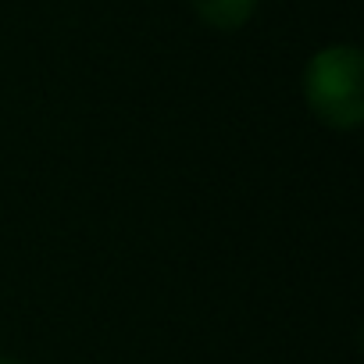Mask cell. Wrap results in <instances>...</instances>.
<instances>
[{
  "instance_id": "obj_2",
  "label": "cell",
  "mask_w": 364,
  "mask_h": 364,
  "mask_svg": "<svg viewBox=\"0 0 364 364\" xmlns=\"http://www.w3.org/2000/svg\"><path fill=\"white\" fill-rule=\"evenodd\" d=\"M190 4L211 29H222V33L247 26L257 11V0H190Z\"/></svg>"
},
{
  "instance_id": "obj_1",
  "label": "cell",
  "mask_w": 364,
  "mask_h": 364,
  "mask_svg": "<svg viewBox=\"0 0 364 364\" xmlns=\"http://www.w3.org/2000/svg\"><path fill=\"white\" fill-rule=\"evenodd\" d=\"M304 100L318 122L353 132L364 122V58L350 43L318 50L304 68Z\"/></svg>"
},
{
  "instance_id": "obj_3",
  "label": "cell",
  "mask_w": 364,
  "mask_h": 364,
  "mask_svg": "<svg viewBox=\"0 0 364 364\" xmlns=\"http://www.w3.org/2000/svg\"><path fill=\"white\" fill-rule=\"evenodd\" d=\"M0 364H22V360H15V357H0Z\"/></svg>"
}]
</instances>
